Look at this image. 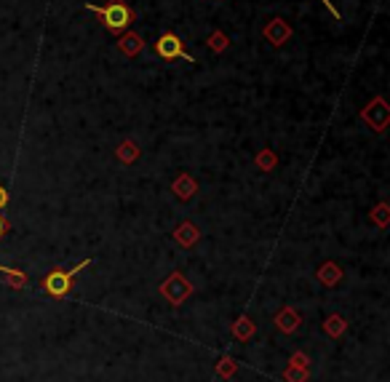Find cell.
<instances>
[{
	"label": "cell",
	"mask_w": 390,
	"mask_h": 382,
	"mask_svg": "<svg viewBox=\"0 0 390 382\" xmlns=\"http://www.w3.org/2000/svg\"><path fill=\"white\" fill-rule=\"evenodd\" d=\"M86 8L94 11V14H99L104 21V27H107L110 32H124L126 27L131 24V19H134L131 8H128L126 3H121V0H113L110 6H94V3H88Z\"/></svg>",
	"instance_id": "obj_1"
},
{
	"label": "cell",
	"mask_w": 390,
	"mask_h": 382,
	"mask_svg": "<svg viewBox=\"0 0 390 382\" xmlns=\"http://www.w3.org/2000/svg\"><path fill=\"white\" fill-rule=\"evenodd\" d=\"M91 260H83L81 265H75L72 270H51L46 278H43V289L51 294V297H57V300H62L70 294V289H72V281H75V276L81 273L83 267H88Z\"/></svg>",
	"instance_id": "obj_2"
},
{
	"label": "cell",
	"mask_w": 390,
	"mask_h": 382,
	"mask_svg": "<svg viewBox=\"0 0 390 382\" xmlns=\"http://www.w3.org/2000/svg\"><path fill=\"white\" fill-rule=\"evenodd\" d=\"M155 54L161 57V59H187L193 61V57L187 54L185 48H182V41H179V35H174V32H166V35H161L158 38V43H155Z\"/></svg>",
	"instance_id": "obj_3"
},
{
	"label": "cell",
	"mask_w": 390,
	"mask_h": 382,
	"mask_svg": "<svg viewBox=\"0 0 390 382\" xmlns=\"http://www.w3.org/2000/svg\"><path fill=\"white\" fill-rule=\"evenodd\" d=\"M0 273L11 278V286H24V283H27V276H24V273H19V270H14V267H6V265H0Z\"/></svg>",
	"instance_id": "obj_4"
},
{
	"label": "cell",
	"mask_w": 390,
	"mask_h": 382,
	"mask_svg": "<svg viewBox=\"0 0 390 382\" xmlns=\"http://www.w3.org/2000/svg\"><path fill=\"white\" fill-rule=\"evenodd\" d=\"M278 326H281V329H286V332H291V329L297 326V321H294V316H291V313H281V316H278Z\"/></svg>",
	"instance_id": "obj_5"
},
{
	"label": "cell",
	"mask_w": 390,
	"mask_h": 382,
	"mask_svg": "<svg viewBox=\"0 0 390 382\" xmlns=\"http://www.w3.org/2000/svg\"><path fill=\"white\" fill-rule=\"evenodd\" d=\"M321 3H324V6H326L329 11H331V17H334V19H340V11H337V8L331 6V0H321Z\"/></svg>",
	"instance_id": "obj_6"
},
{
	"label": "cell",
	"mask_w": 390,
	"mask_h": 382,
	"mask_svg": "<svg viewBox=\"0 0 390 382\" xmlns=\"http://www.w3.org/2000/svg\"><path fill=\"white\" fill-rule=\"evenodd\" d=\"M6 203H8V190H6V187H0V209H3Z\"/></svg>",
	"instance_id": "obj_7"
},
{
	"label": "cell",
	"mask_w": 390,
	"mask_h": 382,
	"mask_svg": "<svg viewBox=\"0 0 390 382\" xmlns=\"http://www.w3.org/2000/svg\"><path fill=\"white\" fill-rule=\"evenodd\" d=\"M6 233H8V220H3V217H0V238H3Z\"/></svg>",
	"instance_id": "obj_8"
}]
</instances>
